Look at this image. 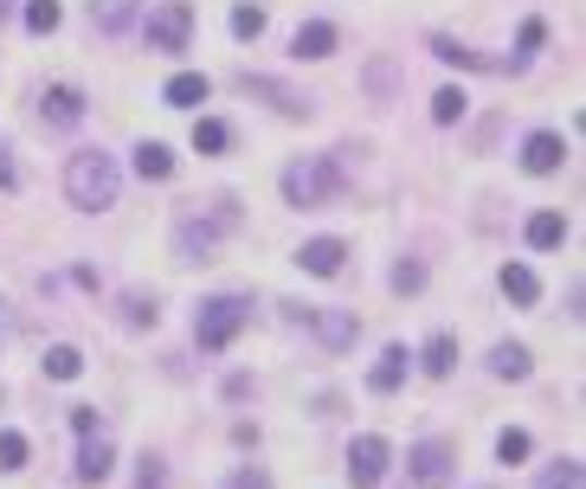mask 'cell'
<instances>
[{
  "mask_svg": "<svg viewBox=\"0 0 586 489\" xmlns=\"http://www.w3.org/2000/svg\"><path fill=\"white\" fill-rule=\"evenodd\" d=\"M528 245H535V252L567 245V219H561V212H535V219H528Z\"/></svg>",
  "mask_w": 586,
  "mask_h": 489,
  "instance_id": "cell-20",
  "label": "cell"
},
{
  "mask_svg": "<svg viewBox=\"0 0 586 489\" xmlns=\"http://www.w3.org/2000/svg\"><path fill=\"white\" fill-rule=\"evenodd\" d=\"M406 367H413V354L400 349H380V360H374V374H367V393H400V380H406Z\"/></svg>",
  "mask_w": 586,
  "mask_h": 489,
  "instance_id": "cell-13",
  "label": "cell"
},
{
  "mask_svg": "<svg viewBox=\"0 0 586 489\" xmlns=\"http://www.w3.org/2000/svg\"><path fill=\"white\" fill-rule=\"evenodd\" d=\"M39 123H46V130H77V123H84V90H77V84L39 90Z\"/></svg>",
  "mask_w": 586,
  "mask_h": 489,
  "instance_id": "cell-9",
  "label": "cell"
},
{
  "mask_svg": "<svg viewBox=\"0 0 586 489\" xmlns=\"http://www.w3.org/2000/svg\"><path fill=\"white\" fill-rule=\"evenodd\" d=\"M225 489H271V477H265V464H239V470L225 477Z\"/></svg>",
  "mask_w": 586,
  "mask_h": 489,
  "instance_id": "cell-36",
  "label": "cell"
},
{
  "mask_svg": "<svg viewBox=\"0 0 586 489\" xmlns=\"http://www.w3.org/2000/svg\"><path fill=\"white\" fill-rule=\"evenodd\" d=\"M72 431H77V438L97 431V406H72Z\"/></svg>",
  "mask_w": 586,
  "mask_h": 489,
  "instance_id": "cell-38",
  "label": "cell"
},
{
  "mask_svg": "<svg viewBox=\"0 0 586 489\" xmlns=\"http://www.w3.org/2000/svg\"><path fill=\"white\" fill-rule=\"evenodd\" d=\"M419 367H426V374H432V380H444V374H451V367H457V335H432V342H426V349H419Z\"/></svg>",
  "mask_w": 586,
  "mask_h": 489,
  "instance_id": "cell-19",
  "label": "cell"
},
{
  "mask_svg": "<svg viewBox=\"0 0 586 489\" xmlns=\"http://www.w3.org/2000/svg\"><path fill=\"white\" fill-rule=\"evenodd\" d=\"M187 33H194V7H187V0H161L143 20L148 52H187Z\"/></svg>",
  "mask_w": 586,
  "mask_h": 489,
  "instance_id": "cell-5",
  "label": "cell"
},
{
  "mask_svg": "<svg viewBox=\"0 0 586 489\" xmlns=\"http://www.w3.org/2000/svg\"><path fill=\"white\" fill-rule=\"evenodd\" d=\"M0 194H20V161H13V142L0 136Z\"/></svg>",
  "mask_w": 586,
  "mask_h": 489,
  "instance_id": "cell-35",
  "label": "cell"
},
{
  "mask_svg": "<svg viewBox=\"0 0 586 489\" xmlns=\"http://www.w3.org/2000/svg\"><path fill=\"white\" fill-rule=\"evenodd\" d=\"M117 194H123L117 155H103V148H77L72 161H65V200H72L77 212H110L117 207Z\"/></svg>",
  "mask_w": 586,
  "mask_h": 489,
  "instance_id": "cell-2",
  "label": "cell"
},
{
  "mask_svg": "<svg viewBox=\"0 0 586 489\" xmlns=\"http://www.w3.org/2000/svg\"><path fill=\"white\" fill-rule=\"evenodd\" d=\"M84 374V354L72 342H59V349H46V380H77Z\"/></svg>",
  "mask_w": 586,
  "mask_h": 489,
  "instance_id": "cell-26",
  "label": "cell"
},
{
  "mask_svg": "<svg viewBox=\"0 0 586 489\" xmlns=\"http://www.w3.org/2000/svg\"><path fill=\"white\" fill-rule=\"evenodd\" d=\"M239 225V200H220L213 219H181L174 225V258L181 265H213V252H220V239Z\"/></svg>",
  "mask_w": 586,
  "mask_h": 489,
  "instance_id": "cell-4",
  "label": "cell"
},
{
  "mask_svg": "<svg viewBox=\"0 0 586 489\" xmlns=\"http://www.w3.org/2000/svg\"><path fill=\"white\" fill-rule=\"evenodd\" d=\"M207 90H213V84H207L200 71H174V77L161 84V103H174V110H200V103H207Z\"/></svg>",
  "mask_w": 586,
  "mask_h": 489,
  "instance_id": "cell-14",
  "label": "cell"
},
{
  "mask_svg": "<svg viewBox=\"0 0 586 489\" xmlns=\"http://www.w3.org/2000/svg\"><path fill=\"white\" fill-rule=\"evenodd\" d=\"M258 33H265V7H232V39H245V46H252Z\"/></svg>",
  "mask_w": 586,
  "mask_h": 489,
  "instance_id": "cell-31",
  "label": "cell"
},
{
  "mask_svg": "<svg viewBox=\"0 0 586 489\" xmlns=\"http://www.w3.org/2000/svg\"><path fill=\"white\" fill-rule=\"evenodd\" d=\"M393 290H400V296H419V290H426V265H413V258L393 265Z\"/></svg>",
  "mask_w": 586,
  "mask_h": 489,
  "instance_id": "cell-33",
  "label": "cell"
},
{
  "mask_svg": "<svg viewBox=\"0 0 586 489\" xmlns=\"http://www.w3.org/2000/svg\"><path fill=\"white\" fill-rule=\"evenodd\" d=\"M284 316L309 322L322 335V349H355V335H362V316L355 309H303V303H284Z\"/></svg>",
  "mask_w": 586,
  "mask_h": 489,
  "instance_id": "cell-6",
  "label": "cell"
},
{
  "mask_svg": "<svg viewBox=\"0 0 586 489\" xmlns=\"http://www.w3.org/2000/svg\"><path fill=\"white\" fill-rule=\"evenodd\" d=\"M541 39H548V26H541V20H522V39H515V46H522V59H515V65H528V59L541 52Z\"/></svg>",
  "mask_w": 586,
  "mask_h": 489,
  "instance_id": "cell-34",
  "label": "cell"
},
{
  "mask_svg": "<svg viewBox=\"0 0 586 489\" xmlns=\"http://www.w3.org/2000/svg\"><path fill=\"white\" fill-rule=\"evenodd\" d=\"M252 322V296H207L194 316V349L200 354H225Z\"/></svg>",
  "mask_w": 586,
  "mask_h": 489,
  "instance_id": "cell-3",
  "label": "cell"
},
{
  "mask_svg": "<svg viewBox=\"0 0 586 489\" xmlns=\"http://www.w3.org/2000/svg\"><path fill=\"white\" fill-rule=\"evenodd\" d=\"M123 322H130V329H155V322H161L155 296H143V290H136V296H123Z\"/></svg>",
  "mask_w": 586,
  "mask_h": 489,
  "instance_id": "cell-28",
  "label": "cell"
},
{
  "mask_svg": "<svg viewBox=\"0 0 586 489\" xmlns=\"http://www.w3.org/2000/svg\"><path fill=\"white\" fill-rule=\"evenodd\" d=\"M194 148H200V155H225V148H232V130H225L220 117H194Z\"/></svg>",
  "mask_w": 586,
  "mask_h": 489,
  "instance_id": "cell-23",
  "label": "cell"
},
{
  "mask_svg": "<svg viewBox=\"0 0 586 489\" xmlns=\"http://www.w3.org/2000/svg\"><path fill=\"white\" fill-rule=\"evenodd\" d=\"M245 97H271V110H284V117H309V97H296V90L271 84V77H245Z\"/></svg>",
  "mask_w": 586,
  "mask_h": 489,
  "instance_id": "cell-16",
  "label": "cell"
},
{
  "mask_svg": "<svg viewBox=\"0 0 586 489\" xmlns=\"http://www.w3.org/2000/svg\"><path fill=\"white\" fill-rule=\"evenodd\" d=\"M26 457H33V444L20 431H0V470L13 477V470H26Z\"/></svg>",
  "mask_w": 586,
  "mask_h": 489,
  "instance_id": "cell-29",
  "label": "cell"
},
{
  "mask_svg": "<svg viewBox=\"0 0 586 489\" xmlns=\"http://www.w3.org/2000/svg\"><path fill=\"white\" fill-rule=\"evenodd\" d=\"M561 161H567V142L554 136V130H535V136L522 142V168L528 174H554Z\"/></svg>",
  "mask_w": 586,
  "mask_h": 489,
  "instance_id": "cell-12",
  "label": "cell"
},
{
  "mask_svg": "<svg viewBox=\"0 0 586 489\" xmlns=\"http://www.w3.org/2000/svg\"><path fill=\"white\" fill-rule=\"evenodd\" d=\"M296 265H303L309 278H335V271L349 265V245H342V239H303Z\"/></svg>",
  "mask_w": 586,
  "mask_h": 489,
  "instance_id": "cell-11",
  "label": "cell"
},
{
  "mask_svg": "<svg viewBox=\"0 0 586 489\" xmlns=\"http://www.w3.org/2000/svg\"><path fill=\"white\" fill-rule=\"evenodd\" d=\"M136 174H143V181H168V174H174L168 142H143V148H136Z\"/></svg>",
  "mask_w": 586,
  "mask_h": 489,
  "instance_id": "cell-22",
  "label": "cell"
},
{
  "mask_svg": "<svg viewBox=\"0 0 586 489\" xmlns=\"http://www.w3.org/2000/svg\"><path fill=\"white\" fill-rule=\"evenodd\" d=\"M451 464H457V451H451L444 438H419V444L406 451V470H413L419 489H451Z\"/></svg>",
  "mask_w": 586,
  "mask_h": 489,
  "instance_id": "cell-8",
  "label": "cell"
},
{
  "mask_svg": "<svg viewBox=\"0 0 586 489\" xmlns=\"http://www.w3.org/2000/svg\"><path fill=\"white\" fill-rule=\"evenodd\" d=\"M432 52H439L444 65H457V71H490V65H497V59H484V52H471V46L444 39V33H432Z\"/></svg>",
  "mask_w": 586,
  "mask_h": 489,
  "instance_id": "cell-21",
  "label": "cell"
},
{
  "mask_svg": "<svg viewBox=\"0 0 586 489\" xmlns=\"http://www.w3.org/2000/svg\"><path fill=\"white\" fill-rule=\"evenodd\" d=\"M522 457H528V431H497V464H522Z\"/></svg>",
  "mask_w": 586,
  "mask_h": 489,
  "instance_id": "cell-32",
  "label": "cell"
},
{
  "mask_svg": "<svg viewBox=\"0 0 586 489\" xmlns=\"http://www.w3.org/2000/svg\"><path fill=\"white\" fill-rule=\"evenodd\" d=\"M117 470V444L103 438V425L97 431H84V444H77V484H103Z\"/></svg>",
  "mask_w": 586,
  "mask_h": 489,
  "instance_id": "cell-10",
  "label": "cell"
},
{
  "mask_svg": "<svg viewBox=\"0 0 586 489\" xmlns=\"http://www.w3.org/2000/svg\"><path fill=\"white\" fill-rule=\"evenodd\" d=\"M136 489H168V464H161V457H143V470H136Z\"/></svg>",
  "mask_w": 586,
  "mask_h": 489,
  "instance_id": "cell-37",
  "label": "cell"
},
{
  "mask_svg": "<svg viewBox=\"0 0 586 489\" xmlns=\"http://www.w3.org/2000/svg\"><path fill=\"white\" fill-rule=\"evenodd\" d=\"M528 367H535V360H528L522 342H497V349H490V374H497V380H528Z\"/></svg>",
  "mask_w": 586,
  "mask_h": 489,
  "instance_id": "cell-18",
  "label": "cell"
},
{
  "mask_svg": "<svg viewBox=\"0 0 586 489\" xmlns=\"http://www.w3.org/2000/svg\"><path fill=\"white\" fill-rule=\"evenodd\" d=\"M387 470H393V444H387L380 431H362V438L349 444V484H355V489H374Z\"/></svg>",
  "mask_w": 586,
  "mask_h": 489,
  "instance_id": "cell-7",
  "label": "cell"
},
{
  "mask_svg": "<svg viewBox=\"0 0 586 489\" xmlns=\"http://www.w3.org/2000/svg\"><path fill=\"white\" fill-rule=\"evenodd\" d=\"M90 20H97L103 33H123V26L136 20V0H90Z\"/></svg>",
  "mask_w": 586,
  "mask_h": 489,
  "instance_id": "cell-25",
  "label": "cell"
},
{
  "mask_svg": "<svg viewBox=\"0 0 586 489\" xmlns=\"http://www.w3.org/2000/svg\"><path fill=\"white\" fill-rule=\"evenodd\" d=\"M535 489H581V457H561V464H548Z\"/></svg>",
  "mask_w": 586,
  "mask_h": 489,
  "instance_id": "cell-30",
  "label": "cell"
},
{
  "mask_svg": "<svg viewBox=\"0 0 586 489\" xmlns=\"http://www.w3.org/2000/svg\"><path fill=\"white\" fill-rule=\"evenodd\" d=\"M59 20H65V7H59V0H26V33H33V39L59 33Z\"/></svg>",
  "mask_w": 586,
  "mask_h": 489,
  "instance_id": "cell-24",
  "label": "cell"
},
{
  "mask_svg": "<svg viewBox=\"0 0 586 489\" xmlns=\"http://www.w3.org/2000/svg\"><path fill=\"white\" fill-rule=\"evenodd\" d=\"M503 296H510V303H522V309H535V303H541V278H535V271H528V265H503Z\"/></svg>",
  "mask_w": 586,
  "mask_h": 489,
  "instance_id": "cell-17",
  "label": "cell"
},
{
  "mask_svg": "<svg viewBox=\"0 0 586 489\" xmlns=\"http://www.w3.org/2000/svg\"><path fill=\"white\" fill-rule=\"evenodd\" d=\"M7 13H13V0H0V20H7Z\"/></svg>",
  "mask_w": 586,
  "mask_h": 489,
  "instance_id": "cell-39",
  "label": "cell"
},
{
  "mask_svg": "<svg viewBox=\"0 0 586 489\" xmlns=\"http://www.w3.org/2000/svg\"><path fill=\"white\" fill-rule=\"evenodd\" d=\"M464 110H471V97H464V90H457V84H444L439 97H432V123H457V117H464Z\"/></svg>",
  "mask_w": 586,
  "mask_h": 489,
  "instance_id": "cell-27",
  "label": "cell"
},
{
  "mask_svg": "<svg viewBox=\"0 0 586 489\" xmlns=\"http://www.w3.org/2000/svg\"><path fill=\"white\" fill-rule=\"evenodd\" d=\"M335 39H342V33H335L329 20H303V26H296V39H291V52H296V59H329V52H335Z\"/></svg>",
  "mask_w": 586,
  "mask_h": 489,
  "instance_id": "cell-15",
  "label": "cell"
},
{
  "mask_svg": "<svg viewBox=\"0 0 586 489\" xmlns=\"http://www.w3.org/2000/svg\"><path fill=\"white\" fill-rule=\"evenodd\" d=\"M349 194V168H342V148L335 155H303L284 168V207L296 212H322Z\"/></svg>",
  "mask_w": 586,
  "mask_h": 489,
  "instance_id": "cell-1",
  "label": "cell"
}]
</instances>
